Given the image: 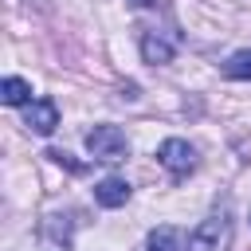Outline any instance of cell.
Here are the masks:
<instances>
[{
	"mask_svg": "<svg viewBox=\"0 0 251 251\" xmlns=\"http://www.w3.org/2000/svg\"><path fill=\"white\" fill-rule=\"evenodd\" d=\"M231 235H235V224L227 212H212L208 220H200V227L188 235V247L192 251H227L231 247Z\"/></svg>",
	"mask_w": 251,
	"mask_h": 251,
	"instance_id": "6da1fadb",
	"label": "cell"
},
{
	"mask_svg": "<svg viewBox=\"0 0 251 251\" xmlns=\"http://www.w3.org/2000/svg\"><path fill=\"white\" fill-rule=\"evenodd\" d=\"M86 149H90L94 161H126L129 141H126V133L118 126H94L86 133Z\"/></svg>",
	"mask_w": 251,
	"mask_h": 251,
	"instance_id": "7a4b0ae2",
	"label": "cell"
},
{
	"mask_svg": "<svg viewBox=\"0 0 251 251\" xmlns=\"http://www.w3.org/2000/svg\"><path fill=\"white\" fill-rule=\"evenodd\" d=\"M157 161L180 180V176H188V173L196 169V149H192L184 137H165L161 149H157Z\"/></svg>",
	"mask_w": 251,
	"mask_h": 251,
	"instance_id": "3957f363",
	"label": "cell"
},
{
	"mask_svg": "<svg viewBox=\"0 0 251 251\" xmlns=\"http://www.w3.org/2000/svg\"><path fill=\"white\" fill-rule=\"evenodd\" d=\"M24 126L31 129V133H51L55 126H59V106H55V98H31L27 102V110H24Z\"/></svg>",
	"mask_w": 251,
	"mask_h": 251,
	"instance_id": "277c9868",
	"label": "cell"
},
{
	"mask_svg": "<svg viewBox=\"0 0 251 251\" xmlns=\"http://www.w3.org/2000/svg\"><path fill=\"white\" fill-rule=\"evenodd\" d=\"M141 55H145V63L165 67V63H173L176 43H173V39H165V35H157V31H145V35H141Z\"/></svg>",
	"mask_w": 251,
	"mask_h": 251,
	"instance_id": "5b68a950",
	"label": "cell"
},
{
	"mask_svg": "<svg viewBox=\"0 0 251 251\" xmlns=\"http://www.w3.org/2000/svg\"><path fill=\"white\" fill-rule=\"evenodd\" d=\"M94 200H98L102 208H122V204L129 200V184H126L122 176H106V180L94 184Z\"/></svg>",
	"mask_w": 251,
	"mask_h": 251,
	"instance_id": "8992f818",
	"label": "cell"
},
{
	"mask_svg": "<svg viewBox=\"0 0 251 251\" xmlns=\"http://www.w3.org/2000/svg\"><path fill=\"white\" fill-rule=\"evenodd\" d=\"M145 251H184V235H180V227H173V224L153 227V231H149Z\"/></svg>",
	"mask_w": 251,
	"mask_h": 251,
	"instance_id": "52a82bcc",
	"label": "cell"
},
{
	"mask_svg": "<svg viewBox=\"0 0 251 251\" xmlns=\"http://www.w3.org/2000/svg\"><path fill=\"white\" fill-rule=\"evenodd\" d=\"M0 102H4V106H27V102H31V82L8 75V78L0 82Z\"/></svg>",
	"mask_w": 251,
	"mask_h": 251,
	"instance_id": "ba28073f",
	"label": "cell"
},
{
	"mask_svg": "<svg viewBox=\"0 0 251 251\" xmlns=\"http://www.w3.org/2000/svg\"><path fill=\"white\" fill-rule=\"evenodd\" d=\"M224 75L227 78H235V82H243V78H251V47H243V51H235L227 63H224Z\"/></svg>",
	"mask_w": 251,
	"mask_h": 251,
	"instance_id": "9c48e42d",
	"label": "cell"
},
{
	"mask_svg": "<svg viewBox=\"0 0 251 251\" xmlns=\"http://www.w3.org/2000/svg\"><path fill=\"white\" fill-rule=\"evenodd\" d=\"M47 157H51L55 165H63V169H71V173H86V165H82V161H75V157H71V153H63V149H51Z\"/></svg>",
	"mask_w": 251,
	"mask_h": 251,
	"instance_id": "30bf717a",
	"label": "cell"
},
{
	"mask_svg": "<svg viewBox=\"0 0 251 251\" xmlns=\"http://www.w3.org/2000/svg\"><path fill=\"white\" fill-rule=\"evenodd\" d=\"M133 8H149V4H157V0H129Z\"/></svg>",
	"mask_w": 251,
	"mask_h": 251,
	"instance_id": "8fae6325",
	"label": "cell"
}]
</instances>
